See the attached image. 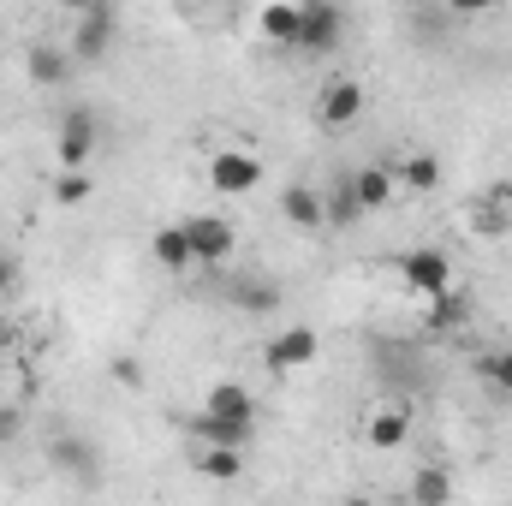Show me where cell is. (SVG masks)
<instances>
[{
	"label": "cell",
	"instance_id": "cell-1",
	"mask_svg": "<svg viewBox=\"0 0 512 506\" xmlns=\"http://www.w3.org/2000/svg\"><path fill=\"white\" fill-rule=\"evenodd\" d=\"M399 286L423 304H435L441 292H453V256L435 251V245H417V251H399Z\"/></svg>",
	"mask_w": 512,
	"mask_h": 506
},
{
	"label": "cell",
	"instance_id": "cell-2",
	"mask_svg": "<svg viewBox=\"0 0 512 506\" xmlns=\"http://www.w3.org/2000/svg\"><path fill=\"white\" fill-rule=\"evenodd\" d=\"M268 179V167H262V155L245 149V143H215L209 149V191H227V197H245Z\"/></svg>",
	"mask_w": 512,
	"mask_h": 506
},
{
	"label": "cell",
	"instance_id": "cell-3",
	"mask_svg": "<svg viewBox=\"0 0 512 506\" xmlns=\"http://www.w3.org/2000/svg\"><path fill=\"white\" fill-rule=\"evenodd\" d=\"M114 36H120V12H114V6H78V30H72L66 54H72L78 66H90V60H108Z\"/></svg>",
	"mask_w": 512,
	"mask_h": 506
},
{
	"label": "cell",
	"instance_id": "cell-4",
	"mask_svg": "<svg viewBox=\"0 0 512 506\" xmlns=\"http://www.w3.org/2000/svg\"><path fill=\"white\" fill-rule=\"evenodd\" d=\"M54 155H60V173H84V161L96 155V114L90 108H66L60 126H54Z\"/></svg>",
	"mask_w": 512,
	"mask_h": 506
},
{
	"label": "cell",
	"instance_id": "cell-5",
	"mask_svg": "<svg viewBox=\"0 0 512 506\" xmlns=\"http://www.w3.org/2000/svg\"><path fill=\"white\" fill-rule=\"evenodd\" d=\"M346 42V12L328 0H304V24H298V54H334Z\"/></svg>",
	"mask_w": 512,
	"mask_h": 506
},
{
	"label": "cell",
	"instance_id": "cell-6",
	"mask_svg": "<svg viewBox=\"0 0 512 506\" xmlns=\"http://www.w3.org/2000/svg\"><path fill=\"white\" fill-rule=\"evenodd\" d=\"M185 227V239H191V256L203 262V268H221L233 245H239V233H233V221L227 215H191V221H179Z\"/></svg>",
	"mask_w": 512,
	"mask_h": 506
},
{
	"label": "cell",
	"instance_id": "cell-7",
	"mask_svg": "<svg viewBox=\"0 0 512 506\" xmlns=\"http://www.w3.org/2000/svg\"><path fill=\"white\" fill-rule=\"evenodd\" d=\"M316 120L328 131H352L364 120V84L358 78H328L322 96H316Z\"/></svg>",
	"mask_w": 512,
	"mask_h": 506
},
{
	"label": "cell",
	"instance_id": "cell-8",
	"mask_svg": "<svg viewBox=\"0 0 512 506\" xmlns=\"http://www.w3.org/2000/svg\"><path fill=\"white\" fill-rule=\"evenodd\" d=\"M316 352H322V334H316V328H286V334H274V340L262 346V364H268L274 376H292V370L316 364Z\"/></svg>",
	"mask_w": 512,
	"mask_h": 506
},
{
	"label": "cell",
	"instance_id": "cell-9",
	"mask_svg": "<svg viewBox=\"0 0 512 506\" xmlns=\"http://www.w3.org/2000/svg\"><path fill=\"white\" fill-rule=\"evenodd\" d=\"M24 72H30L36 90H66V78L78 72V60H72L60 42H30V48H24Z\"/></svg>",
	"mask_w": 512,
	"mask_h": 506
},
{
	"label": "cell",
	"instance_id": "cell-10",
	"mask_svg": "<svg viewBox=\"0 0 512 506\" xmlns=\"http://www.w3.org/2000/svg\"><path fill=\"white\" fill-rule=\"evenodd\" d=\"M203 411L209 417H233V423H256V393L239 376H221V381H209Z\"/></svg>",
	"mask_w": 512,
	"mask_h": 506
},
{
	"label": "cell",
	"instance_id": "cell-11",
	"mask_svg": "<svg viewBox=\"0 0 512 506\" xmlns=\"http://www.w3.org/2000/svg\"><path fill=\"white\" fill-rule=\"evenodd\" d=\"M48 459H54L66 477H78V483H96V477H102V459H96V447H90L84 435H60V441H48Z\"/></svg>",
	"mask_w": 512,
	"mask_h": 506
},
{
	"label": "cell",
	"instance_id": "cell-12",
	"mask_svg": "<svg viewBox=\"0 0 512 506\" xmlns=\"http://www.w3.org/2000/svg\"><path fill=\"white\" fill-rule=\"evenodd\" d=\"M191 435L203 441V447H233V453H245L256 435V423H233V417H209V411H197L191 417Z\"/></svg>",
	"mask_w": 512,
	"mask_h": 506
},
{
	"label": "cell",
	"instance_id": "cell-13",
	"mask_svg": "<svg viewBox=\"0 0 512 506\" xmlns=\"http://www.w3.org/2000/svg\"><path fill=\"white\" fill-rule=\"evenodd\" d=\"M298 24H304V6H286V0L256 12V36L274 42V48H298Z\"/></svg>",
	"mask_w": 512,
	"mask_h": 506
},
{
	"label": "cell",
	"instance_id": "cell-14",
	"mask_svg": "<svg viewBox=\"0 0 512 506\" xmlns=\"http://www.w3.org/2000/svg\"><path fill=\"white\" fill-rule=\"evenodd\" d=\"M280 215H286L292 227H304V233H316V227H328V209H322V191H310L304 179L280 191Z\"/></svg>",
	"mask_w": 512,
	"mask_h": 506
},
{
	"label": "cell",
	"instance_id": "cell-15",
	"mask_svg": "<svg viewBox=\"0 0 512 506\" xmlns=\"http://www.w3.org/2000/svg\"><path fill=\"white\" fill-rule=\"evenodd\" d=\"M346 179H352V197H358V209H364V215H376V209H387V203L399 197L393 167H358V173H346Z\"/></svg>",
	"mask_w": 512,
	"mask_h": 506
},
{
	"label": "cell",
	"instance_id": "cell-16",
	"mask_svg": "<svg viewBox=\"0 0 512 506\" xmlns=\"http://www.w3.org/2000/svg\"><path fill=\"white\" fill-rule=\"evenodd\" d=\"M364 435H370V447H376V453H399V447H405V435H411V411H405V405H382V411L364 423Z\"/></svg>",
	"mask_w": 512,
	"mask_h": 506
},
{
	"label": "cell",
	"instance_id": "cell-17",
	"mask_svg": "<svg viewBox=\"0 0 512 506\" xmlns=\"http://www.w3.org/2000/svg\"><path fill=\"white\" fill-rule=\"evenodd\" d=\"M393 185L411 191V197H429V191H441V161L417 149V155H405V161L393 167Z\"/></svg>",
	"mask_w": 512,
	"mask_h": 506
},
{
	"label": "cell",
	"instance_id": "cell-18",
	"mask_svg": "<svg viewBox=\"0 0 512 506\" xmlns=\"http://www.w3.org/2000/svg\"><path fill=\"white\" fill-rule=\"evenodd\" d=\"M149 251H155V262H161L167 274H185V268H197V256H191V239H185V227H155Z\"/></svg>",
	"mask_w": 512,
	"mask_h": 506
},
{
	"label": "cell",
	"instance_id": "cell-19",
	"mask_svg": "<svg viewBox=\"0 0 512 506\" xmlns=\"http://www.w3.org/2000/svg\"><path fill=\"white\" fill-rule=\"evenodd\" d=\"M471 322V298L453 286V292H441L435 304H429V334H459Z\"/></svg>",
	"mask_w": 512,
	"mask_h": 506
},
{
	"label": "cell",
	"instance_id": "cell-20",
	"mask_svg": "<svg viewBox=\"0 0 512 506\" xmlns=\"http://www.w3.org/2000/svg\"><path fill=\"white\" fill-rule=\"evenodd\" d=\"M411 506H453V477L447 465H423L411 477Z\"/></svg>",
	"mask_w": 512,
	"mask_h": 506
},
{
	"label": "cell",
	"instance_id": "cell-21",
	"mask_svg": "<svg viewBox=\"0 0 512 506\" xmlns=\"http://www.w3.org/2000/svg\"><path fill=\"white\" fill-rule=\"evenodd\" d=\"M465 227H471L477 239H512V215L501 209V203H489V197H477V203H471Z\"/></svg>",
	"mask_w": 512,
	"mask_h": 506
},
{
	"label": "cell",
	"instance_id": "cell-22",
	"mask_svg": "<svg viewBox=\"0 0 512 506\" xmlns=\"http://www.w3.org/2000/svg\"><path fill=\"white\" fill-rule=\"evenodd\" d=\"M197 471H203L209 483H239V477H245V453H233V447H203V453H197Z\"/></svg>",
	"mask_w": 512,
	"mask_h": 506
},
{
	"label": "cell",
	"instance_id": "cell-23",
	"mask_svg": "<svg viewBox=\"0 0 512 506\" xmlns=\"http://www.w3.org/2000/svg\"><path fill=\"white\" fill-rule=\"evenodd\" d=\"M322 209H328V227H352L364 209L352 197V179H334V191H322Z\"/></svg>",
	"mask_w": 512,
	"mask_h": 506
},
{
	"label": "cell",
	"instance_id": "cell-24",
	"mask_svg": "<svg viewBox=\"0 0 512 506\" xmlns=\"http://www.w3.org/2000/svg\"><path fill=\"white\" fill-rule=\"evenodd\" d=\"M477 376L489 381L495 393H512V346H495V352H483V358H477Z\"/></svg>",
	"mask_w": 512,
	"mask_h": 506
},
{
	"label": "cell",
	"instance_id": "cell-25",
	"mask_svg": "<svg viewBox=\"0 0 512 506\" xmlns=\"http://www.w3.org/2000/svg\"><path fill=\"white\" fill-rule=\"evenodd\" d=\"M90 191H96V179H90V173H54V203H60V209L90 203Z\"/></svg>",
	"mask_w": 512,
	"mask_h": 506
},
{
	"label": "cell",
	"instance_id": "cell-26",
	"mask_svg": "<svg viewBox=\"0 0 512 506\" xmlns=\"http://www.w3.org/2000/svg\"><path fill=\"white\" fill-rule=\"evenodd\" d=\"M233 304H245V310H274V304H280V292H274L268 280H239Z\"/></svg>",
	"mask_w": 512,
	"mask_h": 506
},
{
	"label": "cell",
	"instance_id": "cell-27",
	"mask_svg": "<svg viewBox=\"0 0 512 506\" xmlns=\"http://www.w3.org/2000/svg\"><path fill=\"white\" fill-rule=\"evenodd\" d=\"M108 370H114V381H120V387H143V370H137V358H114Z\"/></svg>",
	"mask_w": 512,
	"mask_h": 506
},
{
	"label": "cell",
	"instance_id": "cell-28",
	"mask_svg": "<svg viewBox=\"0 0 512 506\" xmlns=\"http://www.w3.org/2000/svg\"><path fill=\"white\" fill-rule=\"evenodd\" d=\"M12 286H18V262H12V256L0 251V298H6Z\"/></svg>",
	"mask_w": 512,
	"mask_h": 506
},
{
	"label": "cell",
	"instance_id": "cell-29",
	"mask_svg": "<svg viewBox=\"0 0 512 506\" xmlns=\"http://www.w3.org/2000/svg\"><path fill=\"white\" fill-rule=\"evenodd\" d=\"M12 429H18V411H6V405H0V441H12Z\"/></svg>",
	"mask_w": 512,
	"mask_h": 506
},
{
	"label": "cell",
	"instance_id": "cell-30",
	"mask_svg": "<svg viewBox=\"0 0 512 506\" xmlns=\"http://www.w3.org/2000/svg\"><path fill=\"white\" fill-rule=\"evenodd\" d=\"M340 506H376V501H340Z\"/></svg>",
	"mask_w": 512,
	"mask_h": 506
},
{
	"label": "cell",
	"instance_id": "cell-31",
	"mask_svg": "<svg viewBox=\"0 0 512 506\" xmlns=\"http://www.w3.org/2000/svg\"><path fill=\"white\" fill-rule=\"evenodd\" d=\"M507 215H512V209H507Z\"/></svg>",
	"mask_w": 512,
	"mask_h": 506
}]
</instances>
